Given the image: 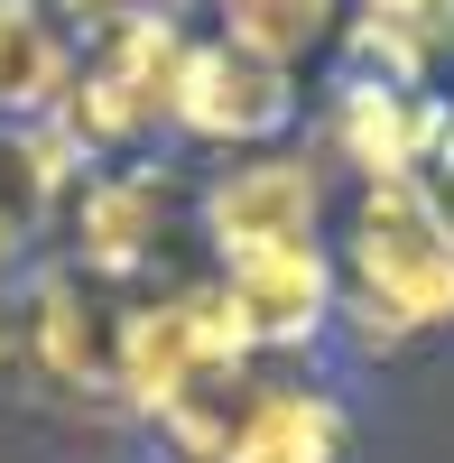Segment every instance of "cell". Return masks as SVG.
<instances>
[{
	"label": "cell",
	"mask_w": 454,
	"mask_h": 463,
	"mask_svg": "<svg viewBox=\"0 0 454 463\" xmlns=\"http://www.w3.org/2000/svg\"><path fill=\"white\" fill-rule=\"evenodd\" d=\"M325 260H334V316H353L362 334L454 325V232L427 213L408 176L353 185L344 222L325 232Z\"/></svg>",
	"instance_id": "1"
},
{
	"label": "cell",
	"mask_w": 454,
	"mask_h": 463,
	"mask_svg": "<svg viewBox=\"0 0 454 463\" xmlns=\"http://www.w3.org/2000/svg\"><path fill=\"white\" fill-rule=\"evenodd\" d=\"M121 316L130 279L56 260L0 297V371L19 362V390L65 408H121Z\"/></svg>",
	"instance_id": "2"
},
{
	"label": "cell",
	"mask_w": 454,
	"mask_h": 463,
	"mask_svg": "<svg viewBox=\"0 0 454 463\" xmlns=\"http://www.w3.org/2000/svg\"><path fill=\"white\" fill-rule=\"evenodd\" d=\"M251 362H260V343L241 334L213 269H176V279L130 288V316H121V408L130 417H158Z\"/></svg>",
	"instance_id": "3"
},
{
	"label": "cell",
	"mask_w": 454,
	"mask_h": 463,
	"mask_svg": "<svg viewBox=\"0 0 454 463\" xmlns=\"http://www.w3.org/2000/svg\"><path fill=\"white\" fill-rule=\"evenodd\" d=\"M65 232L74 260L102 269V279H176L185 250H204L195 232V185H185L158 148H130V158H84L65 195Z\"/></svg>",
	"instance_id": "4"
},
{
	"label": "cell",
	"mask_w": 454,
	"mask_h": 463,
	"mask_svg": "<svg viewBox=\"0 0 454 463\" xmlns=\"http://www.w3.org/2000/svg\"><path fill=\"white\" fill-rule=\"evenodd\" d=\"M176 47H185V19H139V28L74 37V84L56 102V130L84 158L158 148L167 139V102H176Z\"/></svg>",
	"instance_id": "5"
},
{
	"label": "cell",
	"mask_w": 454,
	"mask_h": 463,
	"mask_svg": "<svg viewBox=\"0 0 454 463\" xmlns=\"http://www.w3.org/2000/svg\"><path fill=\"white\" fill-rule=\"evenodd\" d=\"M307 121V74L297 65H270L232 47L222 28H185L176 47V102H167V139H195L213 158H232V148H270Z\"/></svg>",
	"instance_id": "6"
},
{
	"label": "cell",
	"mask_w": 454,
	"mask_h": 463,
	"mask_svg": "<svg viewBox=\"0 0 454 463\" xmlns=\"http://www.w3.org/2000/svg\"><path fill=\"white\" fill-rule=\"evenodd\" d=\"M316 130H325V158L353 167V185H390V176L427 167V148L445 139V102H436V84H399V74L344 65L316 102Z\"/></svg>",
	"instance_id": "7"
},
{
	"label": "cell",
	"mask_w": 454,
	"mask_h": 463,
	"mask_svg": "<svg viewBox=\"0 0 454 463\" xmlns=\"http://www.w3.org/2000/svg\"><path fill=\"white\" fill-rule=\"evenodd\" d=\"M195 232L204 260L213 250H251V241H316L325 232V167L307 148H232L204 185H195Z\"/></svg>",
	"instance_id": "8"
},
{
	"label": "cell",
	"mask_w": 454,
	"mask_h": 463,
	"mask_svg": "<svg viewBox=\"0 0 454 463\" xmlns=\"http://www.w3.org/2000/svg\"><path fill=\"white\" fill-rule=\"evenodd\" d=\"M222 297H232L241 334L260 353H297L334 325V260H325V232L316 241H251V250H213L204 260Z\"/></svg>",
	"instance_id": "9"
},
{
	"label": "cell",
	"mask_w": 454,
	"mask_h": 463,
	"mask_svg": "<svg viewBox=\"0 0 454 463\" xmlns=\"http://www.w3.org/2000/svg\"><path fill=\"white\" fill-rule=\"evenodd\" d=\"M344 454H353V417L334 390H316L307 371H270V362L241 380L222 463H344Z\"/></svg>",
	"instance_id": "10"
},
{
	"label": "cell",
	"mask_w": 454,
	"mask_h": 463,
	"mask_svg": "<svg viewBox=\"0 0 454 463\" xmlns=\"http://www.w3.org/2000/svg\"><path fill=\"white\" fill-rule=\"evenodd\" d=\"M74 176H84V148L56 121H0V269L28 260L65 222Z\"/></svg>",
	"instance_id": "11"
},
{
	"label": "cell",
	"mask_w": 454,
	"mask_h": 463,
	"mask_svg": "<svg viewBox=\"0 0 454 463\" xmlns=\"http://www.w3.org/2000/svg\"><path fill=\"white\" fill-rule=\"evenodd\" d=\"M344 65H371V74L445 93V74H454V0H353L344 10Z\"/></svg>",
	"instance_id": "12"
},
{
	"label": "cell",
	"mask_w": 454,
	"mask_h": 463,
	"mask_svg": "<svg viewBox=\"0 0 454 463\" xmlns=\"http://www.w3.org/2000/svg\"><path fill=\"white\" fill-rule=\"evenodd\" d=\"M74 84V28L47 0H0V121H56Z\"/></svg>",
	"instance_id": "13"
},
{
	"label": "cell",
	"mask_w": 454,
	"mask_h": 463,
	"mask_svg": "<svg viewBox=\"0 0 454 463\" xmlns=\"http://www.w3.org/2000/svg\"><path fill=\"white\" fill-rule=\"evenodd\" d=\"M344 10L353 0H213V28L232 47H251V56L307 74L325 47H344Z\"/></svg>",
	"instance_id": "14"
},
{
	"label": "cell",
	"mask_w": 454,
	"mask_h": 463,
	"mask_svg": "<svg viewBox=\"0 0 454 463\" xmlns=\"http://www.w3.org/2000/svg\"><path fill=\"white\" fill-rule=\"evenodd\" d=\"M47 10L74 37H102V28H139V19H185L195 0H47Z\"/></svg>",
	"instance_id": "15"
},
{
	"label": "cell",
	"mask_w": 454,
	"mask_h": 463,
	"mask_svg": "<svg viewBox=\"0 0 454 463\" xmlns=\"http://www.w3.org/2000/svg\"><path fill=\"white\" fill-rule=\"evenodd\" d=\"M408 185H418V195H427V213H436V222L454 232V148H445V139L427 148V167H418V176H408Z\"/></svg>",
	"instance_id": "16"
},
{
	"label": "cell",
	"mask_w": 454,
	"mask_h": 463,
	"mask_svg": "<svg viewBox=\"0 0 454 463\" xmlns=\"http://www.w3.org/2000/svg\"><path fill=\"white\" fill-rule=\"evenodd\" d=\"M436 102H445V148H454V74H445V93H436Z\"/></svg>",
	"instance_id": "17"
}]
</instances>
